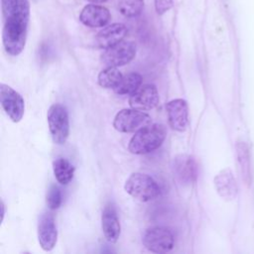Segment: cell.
I'll use <instances>...</instances> for the list:
<instances>
[{
	"label": "cell",
	"mask_w": 254,
	"mask_h": 254,
	"mask_svg": "<svg viewBox=\"0 0 254 254\" xmlns=\"http://www.w3.org/2000/svg\"><path fill=\"white\" fill-rule=\"evenodd\" d=\"M2 43L10 56L20 55L27 41L30 21L29 0H1Z\"/></svg>",
	"instance_id": "6da1fadb"
},
{
	"label": "cell",
	"mask_w": 254,
	"mask_h": 254,
	"mask_svg": "<svg viewBox=\"0 0 254 254\" xmlns=\"http://www.w3.org/2000/svg\"><path fill=\"white\" fill-rule=\"evenodd\" d=\"M167 129L163 124H147L135 132L128 144V150L135 155H144L158 149L165 141Z\"/></svg>",
	"instance_id": "7a4b0ae2"
},
{
	"label": "cell",
	"mask_w": 254,
	"mask_h": 254,
	"mask_svg": "<svg viewBox=\"0 0 254 254\" xmlns=\"http://www.w3.org/2000/svg\"><path fill=\"white\" fill-rule=\"evenodd\" d=\"M124 190L132 197L144 202L155 199L161 191L158 183L143 173L131 174L125 182Z\"/></svg>",
	"instance_id": "3957f363"
},
{
	"label": "cell",
	"mask_w": 254,
	"mask_h": 254,
	"mask_svg": "<svg viewBox=\"0 0 254 254\" xmlns=\"http://www.w3.org/2000/svg\"><path fill=\"white\" fill-rule=\"evenodd\" d=\"M47 119L54 143L58 145L64 144L69 135V120L66 108L60 103L51 105L47 113Z\"/></svg>",
	"instance_id": "277c9868"
},
{
	"label": "cell",
	"mask_w": 254,
	"mask_h": 254,
	"mask_svg": "<svg viewBox=\"0 0 254 254\" xmlns=\"http://www.w3.org/2000/svg\"><path fill=\"white\" fill-rule=\"evenodd\" d=\"M146 249L154 253H167L174 248L175 235L173 231L164 226L148 228L142 238Z\"/></svg>",
	"instance_id": "5b68a950"
},
{
	"label": "cell",
	"mask_w": 254,
	"mask_h": 254,
	"mask_svg": "<svg viewBox=\"0 0 254 254\" xmlns=\"http://www.w3.org/2000/svg\"><path fill=\"white\" fill-rule=\"evenodd\" d=\"M136 56V45L131 41H121L104 50L101 62L105 66L119 67L128 64Z\"/></svg>",
	"instance_id": "8992f818"
},
{
	"label": "cell",
	"mask_w": 254,
	"mask_h": 254,
	"mask_svg": "<svg viewBox=\"0 0 254 254\" xmlns=\"http://www.w3.org/2000/svg\"><path fill=\"white\" fill-rule=\"evenodd\" d=\"M151 117L149 114L134 108L122 109L114 117L113 127L121 133L136 132L140 128L149 124Z\"/></svg>",
	"instance_id": "52a82bcc"
},
{
	"label": "cell",
	"mask_w": 254,
	"mask_h": 254,
	"mask_svg": "<svg viewBox=\"0 0 254 254\" xmlns=\"http://www.w3.org/2000/svg\"><path fill=\"white\" fill-rule=\"evenodd\" d=\"M0 102L7 116L14 123L21 121L25 112V102L19 92L7 84L1 83Z\"/></svg>",
	"instance_id": "ba28073f"
},
{
	"label": "cell",
	"mask_w": 254,
	"mask_h": 254,
	"mask_svg": "<svg viewBox=\"0 0 254 254\" xmlns=\"http://www.w3.org/2000/svg\"><path fill=\"white\" fill-rule=\"evenodd\" d=\"M173 172L181 184L187 186L194 183L197 177L195 159L188 154L177 155L173 160Z\"/></svg>",
	"instance_id": "9c48e42d"
},
{
	"label": "cell",
	"mask_w": 254,
	"mask_h": 254,
	"mask_svg": "<svg viewBox=\"0 0 254 254\" xmlns=\"http://www.w3.org/2000/svg\"><path fill=\"white\" fill-rule=\"evenodd\" d=\"M159 92L154 84H143L129 96L131 108L147 111L155 108L159 103Z\"/></svg>",
	"instance_id": "30bf717a"
},
{
	"label": "cell",
	"mask_w": 254,
	"mask_h": 254,
	"mask_svg": "<svg viewBox=\"0 0 254 254\" xmlns=\"http://www.w3.org/2000/svg\"><path fill=\"white\" fill-rule=\"evenodd\" d=\"M168 121L172 129L178 132H185L189 123V107L183 98H176L166 105Z\"/></svg>",
	"instance_id": "8fae6325"
},
{
	"label": "cell",
	"mask_w": 254,
	"mask_h": 254,
	"mask_svg": "<svg viewBox=\"0 0 254 254\" xmlns=\"http://www.w3.org/2000/svg\"><path fill=\"white\" fill-rule=\"evenodd\" d=\"M58 230L55 217L50 212L41 215L38 224V240L40 246L45 251H51L57 244Z\"/></svg>",
	"instance_id": "7c38bea8"
},
{
	"label": "cell",
	"mask_w": 254,
	"mask_h": 254,
	"mask_svg": "<svg viewBox=\"0 0 254 254\" xmlns=\"http://www.w3.org/2000/svg\"><path fill=\"white\" fill-rule=\"evenodd\" d=\"M80 22L90 28L105 27L111 20L109 10L95 3L84 6L79 14Z\"/></svg>",
	"instance_id": "4fadbf2b"
},
{
	"label": "cell",
	"mask_w": 254,
	"mask_h": 254,
	"mask_svg": "<svg viewBox=\"0 0 254 254\" xmlns=\"http://www.w3.org/2000/svg\"><path fill=\"white\" fill-rule=\"evenodd\" d=\"M127 27L122 23L106 25L95 36V46L99 49H107L123 41L127 35Z\"/></svg>",
	"instance_id": "5bb4252c"
},
{
	"label": "cell",
	"mask_w": 254,
	"mask_h": 254,
	"mask_svg": "<svg viewBox=\"0 0 254 254\" xmlns=\"http://www.w3.org/2000/svg\"><path fill=\"white\" fill-rule=\"evenodd\" d=\"M101 227L103 235L108 242L115 243L118 240L121 232V226L116 209L111 203H107L102 211Z\"/></svg>",
	"instance_id": "9a60e30c"
},
{
	"label": "cell",
	"mask_w": 254,
	"mask_h": 254,
	"mask_svg": "<svg viewBox=\"0 0 254 254\" xmlns=\"http://www.w3.org/2000/svg\"><path fill=\"white\" fill-rule=\"evenodd\" d=\"M214 186L217 193L224 199L231 200L237 194L236 180L229 169H224L215 176Z\"/></svg>",
	"instance_id": "2e32d148"
},
{
	"label": "cell",
	"mask_w": 254,
	"mask_h": 254,
	"mask_svg": "<svg viewBox=\"0 0 254 254\" xmlns=\"http://www.w3.org/2000/svg\"><path fill=\"white\" fill-rule=\"evenodd\" d=\"M53 170L57 181L62 185H67L73 179L74 167L65 158L56 159L53 163Z\"/></svg>",
	"instance_id": "e0dca14e"
},
{
	"label": "cell",
	"mask_w": 254,
	"mask_h": 254,
	"mask_svg": "<svg viewBox=\"0 0 254 254\" xmlns=\"http://www.w3.org/2000/svg\"><path fill=\"white\" fill-rule=\"evenodd\" d=\"M237 160L241 172V176L246 184L251 181V160L247 144L244 141H237L236 144Z\"/></svg>",
	"instance_id": "ac0fdd59"
},
{
	"label": "cell",
	"mask_w": 254,
	"mask_h": 254,
	"mask_svg": "<svg viewBox=\"0 0 254 254\" xmlns=\"http://www.w3.org/2000/svg\"><path fill=\"white\" fill-rule=\"evenodd\" d=\"M122 78L123 75L119 69H117V67L106 66L98 73L97 82L101 87L115 89L119 85Z\"/></svg>",
	"instance_id": "d6986e66"
},
{
	"label": "cell",
	"mask_w": 254,
	"mask_h": 254,
	"mask_svg": "<svg viewBox=\"0 0 254 254\" xmlns=\"http://www.w3.org/2000/svg\"><path fill=\"white\" fill-rule=\"evenodd\" d=\"M143 77L138 72H129L123 76L119 85L114 89L117 94H132L142 85Z\"/></svg>",
	"instance_id": "ffe728a7"
},
{
	"label": "cell",
	"mask_w": 254,
	"mask_h": 254,
	"mask_svg": "<svg viewBox=\"0 0 254 254\" xmlns=\"http://www.w3.org/2000/svg\"><path fill=\"white\" fill-rule=\"evenodd\" d=\"M145 0H118V10L127 18H134L141 14Z\"/></svg>",
	"instance_id": "44dd1931"
},
{
	"label": "cell",
	"mask_w": 254,
	"mask_h": 254,
	"mask_svg": "<svg viewBox=\"0 0 254 254\" xmlns=\"http://www.w3.org/2000/svg\"><path fill=\"white\" fill-rule=\"evenodd\" d=\"M63 202L62 191L56 185H52L47 192V205L50 209H58Z\"/></svg>",
	"instance_id": "7402d4cb"
},
{
	"label": "cell",
	"mask_w": 254,
	"mask_h": 254,
	"mask_svg": "<svg viewBox=\"0 0 254 254\" xmlns=\"http://www.w3.org/2000/svg\"><path fill=\"white\" fill-rule=\"evenodd\" d=\"M155 9L159 15H163L173 7V0H154Z\"/></svg>",
	"instance_id": "603a6c76"
},
{
	"label": "cell",
	"mask_w": 254,
	"mask_h": 254,
	"mask_svg": "<svg viewBox=\"0 0 254 254\" xmlns=\"http://www.w3.org/2000/svg\"><path fill=\"white\" fill-rule=\"evenodd\" d=\"M89 2H91V3H95V4H99V3H104V2H106L107 0H88Z\"/></svg>",
	"instance_id": "cb8c5ba5"
}]
</instances>
